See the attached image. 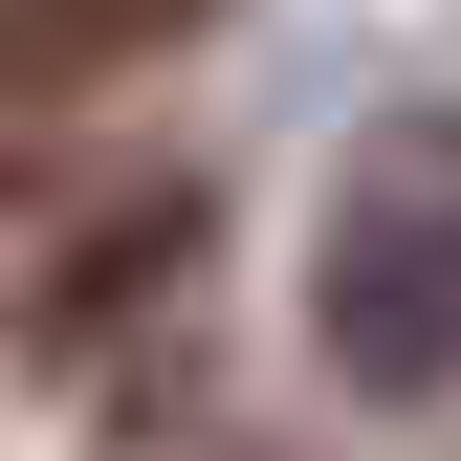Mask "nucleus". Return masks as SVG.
Returning <instances> with one entry per match:
<instances>
[{
    "label": "nucleus",
    "instance_id": "nucleus-2",
    "mask_svg": "<svg viewBox=\"0 0 461 461\" xmlns=\"http://www.w3.org/2000/svg\"><path fill=\"white\" fill-rule=\"evenodd\" d=\"M220 0H0V132H44V110H110L132 67H176Z\"/></svg>",
    "mask_w": 461,
    "mask_h": 461
},
{
    "label": "nucleus",
    "instance_id": "nucleus-1",
    "mask_svg": "<svg viewBox=\"0 0 461 461\" xmlns=\"http://www.w3.org/2000/svg\"><path fill=\"white\" fill-rule=\"evenodd\" d=\"M308 352L352 395H461V110H395L352 132V176L308 220Z\"/></svg>",
    "mask_w": 461,
    "mask_h": 461
}]
</instances>
